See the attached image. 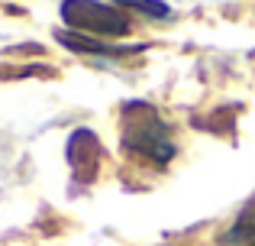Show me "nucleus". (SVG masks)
Masks as SVG:
<instances>
[{
	"instance_id": "6",
	"label": "nucleus",
	"mask_w": 255,
	"mask_h": 246,
	"mask_svg": "<svg viewBox=\"0 0 255 246\" xmlns=\"http://www.w3.org/2000/svg\"><path fill=\"white\" fill-rule=\"evenodd\" d=\"M117 3L129 6V10H136V13H145V16H152V19H171V6L162 3V0H117Z\"/></svg>"
},
{
	"instance_id": "2",
	"label": "nucleus",
	"mask_w": 255,
	"mask_h": 246,
	"mask_svg": "<svg viewBox=\"0 0 255 246\" xmlns=\"http://www.w3.org/2000/svg\"><path fill=\"white\" fill-rule=\"evenodd\" d=\"M62 19L71 32H81L91 39L107 36H126L129 32V16L113 3L100 0H62Z\"/></svg>"
},
{
	"instance_id": "4",
	"label": "nucleus",
	"mask_w": 255,
	"mask_h": 246,
	"mask_svg": "<svg viewBox=\"0 0 255 246\" xmlns=\"http://www.w3.org/2000/svg\"><path fill=\"white\" fill-rule=\"evenodd\" d=\"M223 246H255V198L239 211V217L230 224V230L220 234Z\"/></svg>"
},
{
	"instance_id": "5",
	"label": "nucleus",
	"mask_w": 255,
	"mask_h": 246,
	"mask_svg": "<svg viewBox=\"0 0 255 246\" xmlns=\"http://www.w3.org/2000/svg\"><path fill=\"white\" fill-rule=\"evenodd\" d=\"M55 39H58L62 45H68L71 52H84V55H104V58H120V55H126V49H113V45L100 42V39H91V36H81V32H65V29H58Z\"/></svg>"
},
{
	"instance_id": "3",
	"label": "nucleus",
	"mask_w": 255,
	"mask_h": 246,
	"mask_svg": "<svg viewBox=\"0 0 255 246\" xmlns=\"http://www.w3.org/2000/svg\"><path fill=\"white\" fill-rule=\"evenodd\" d=\"M68 162L78 182H91L100 169V143L91 130H75L68 139Z\"/></svg>"
},
{
	"instance_id": "1",
	"label": "nucleus",
	"mask_w": 255,
	"mask_h": 246,
	"mask_svg": "<svg viewBox=\"0 0 255 246\" xmlns=\"http://www.w3.org/2000/svg\"><path fill=\"white\" fill-rule=\"evenodd\" d=\"M120 143L126 152L139 159H152V162L165 165L174 159L178 146H174L171 126L165 123V117L158 114L152 104L129 101L120 117Z\"/></svg>"
}]
</instances>
